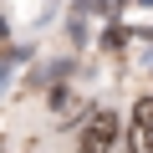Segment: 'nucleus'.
I'll list each match as a JSON object with an SVG mask.
<instances>
[{"mask_svg":"<svg viewBox=\"0 0 153 153\" xmlns=\"http://www.w3.org/2000/svg\"><path fill=\"white\" fill-rule=\"evenodd\" d=\"M128 153H153V97H138L128 117Z\"/></svg>","mask_w":153,"mask_h":153,"instance_id":"obj_2","label":"nucleus"},{"mask_svg":"<svg viewBox=\"0 0 153 153\" xmlns=\"http://www.w3.org/2000/svg\"><path fill=\"white\" fill-rule=\"evenodd\" d=\"M112 143H117V117H112L107 107L87 112L82 128H76V148H82V153H107Z\"/></svg>","mask_w":153,"mask_h":153,"instance_id":"obj_1","label":"nucleus"}]
</instances>
